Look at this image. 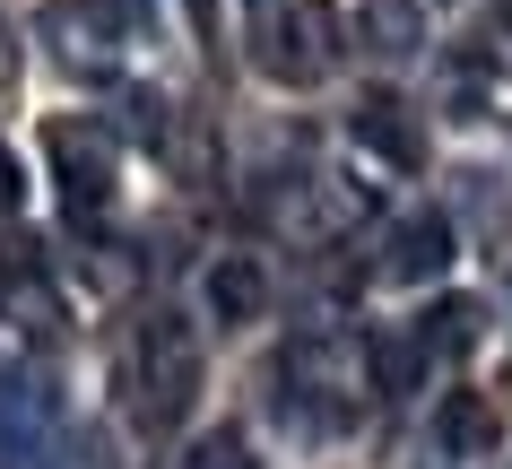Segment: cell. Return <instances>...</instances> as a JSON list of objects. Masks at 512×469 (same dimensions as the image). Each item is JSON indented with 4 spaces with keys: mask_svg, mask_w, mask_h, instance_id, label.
<instances>
[{
    "mask_svg": "<svg viewBox=\"0 0 512 469\" xmlns=\"http://www.w3.org/2000/svg\"><path fill=\"white\" fill-rule=\"evenodd\" d=\"M122 391H131V417H148V426H174L191 409V391H200V331H191L183 313H157V322L131 331Z\"/></svg>",
    "mask_w": 512,
    "mask_h": 469,
    "instance_id": "1",
    "label": "cell"
},
{
    "mask_svg": "<svg viewBox=\"0 0 512 469\" xmlns=\"http://www.w3.org/2000/svg\"><path fill=\"white\" fill-rule=\"evenodd\" d=\"M330 61H339V18H330V0H287L278 18H261V70L287 87H313L330 79Z\"/></svg>",
    "mask_w": 512,
    "mask_h": 469,
    "instance_id": "2",
    "label": "cell"
},
{
    "mask_svg": "<svg viewBox=\"0 0 512 469\" xmlns=\"http://www.w3.org/2000/svg\"><path fill=\"white\" fill-rule=\"evenodd\" d=\"M61 461V391L44 374H0V469Z\"/></svg>",
    "mask_w": 512,
    "mask_h": 469,
    "instance_id": "3",
    "label": "cell"
},
{
    "mask_svg": "<svg viewBox=\"0 0 512 469\" xmlns=\"http://www.w3.org/2000/svg\"><path fill=\"white\" fill-rule=\"evenodd\" d=\"M53 174H61V192H70V209H105L113 200V148L87 122H53Z\"/></svg>",
    "mask_w": 512,
    "mask_h": 469,
    "instance_id": "4",
    "label": "cell"
},
{
    "mask_svg": "<svg viewBox=\"0 0 512 469\" xmlns=\"http://www.w3.org/2000/svg\"><path fill=\"white\" fill-rule=\"evenodd\" d=\"M287 374H296V383H313V400H330V417H348L356 400L374 391L365 348H339V339H304L296 357H287Z\"/></svg>",
    "mask_w": 512,
    "mask_h": 469,
    "instance_id": "5",
    "label": "cell"
},
{
    "mask_svg": "<svg viewBox=\"0 0 512 469\" xmlns=\"http://www.w3.org/2000/svg\"><path fill=\"white\" fill-rule=\"evenodd\" d=\"M452 270V218H434V209H417V218L391 226V244H382V278H400V287H426V278Z\"/></svg>",
    "mask_w": 512,
    "mask_h": 469,
    "instance_id": "6",
    "label": "cell"
},
{
    "mask_svg": "<svg viewBox=\"0 0 512 469\" xmlns=\"http://www.w3.org/2000/svg\"><path fill=\"white\" fill-rule=\"evenodd\" d=\"M348 131H356V148H365V157H382V166H426V131L408 122L400 96H365Z\"/></svg>",
    "mask_w": 512,
    "mask_h": 469,
    "instance_id": "7",
    "label": "cell"
},
{
    "mask_svg": "<svg viewBox=\"0 0 512 469\" xmlns=\"http://www.w3.org/2000/svg\"><path fill=\"white\" fill-rule=\"evenodd\" d=\"M261 304H270V278H261L252 252L209 261V313H217V322H261Z\"/></svg>",
    "mask_w": 512,
    "mask_h": 469,
    "instance_id": "8",
    "label": "cell"
},
{
    "mask_svg": "<svg viewBox=\"0 0 512 469\" xmlns=\"http://www.w3.org/2000/svg\"><path fill=\"white\" fill-rule=\"evenodd\" d=\"M417 339H426V357H469L486 339V304L478 296H443L426 322H417Z\"/></svg>",
    "mask_w": 512,
    "mask_h": 469,
    "instance_id": "9",
    "label": "cell"
},
{
    "mask_svg": "<svg viewBox=\"0 0 512 469\" xmlns=\"http://www.w3.org/2000/svg\"><path fill=\"white\" fill-rule=\"evenodd\" d=\"M365 374H374L382 400L417 391V374H426V339H365Z\"/></svg>",
    "mask_w": 512,
    "mask_h": 469,
    "instance_id": "10",
    "label": "cell"
},
{
    "mask_svg": "<svg viewBox=\"0 0 512 469\" xmlns=\"http://www.w3.org/2000/svg\"><path fill=\"white\" fill-rule=\"evenodd\" d=\"M434 435H443V452H495V409L478 391H452L443 417H434Z\"/></svg>",
    "mask_w": 512,
    "mask_h": 469,
    "instance_id": "11",
    "label": "cell"
},
{
    "mask_svg": "<svg viewBox=\"0 0 512 469\" xmlns=\"http://www.w3.org/2000/svg\"><path fill=\"white\" fill-rule=\"evenodd\" d=\"M417 35H426L417 0H365V44L374 53H417Z\"/></svg>",
    "mask_w": 512,
    "mask_h": 469,
    "instance_id": "12",
    "label": "cell"
},
{
    "mask_svg": "<svg viewBox=\"0 0 512 469\" xmlns=\"http://www.w3.org/2000/svg\"><path fill=\"white\" fill-rule=\"evenodd\" d=\"M165 469H252V452H243V435H235V426H217V435H191Z\"/></svg>",
    "mask_w": 512,
    "mask_h": 469,
    "instance_id": "13",
    "label": "cell"
},
{
    "mask_svg": "<svg viewBox=\"0 0 512 469\" xmlns=\"http://www.w3.org/2000/svg\"><path fill=\"white\" fill-rule=\"evenodd\" d=\"M18 200H27V166H18L9 139H0V209H18Z\"/></svg>",
    "mask_w": 512,
    "mask_h": 469,
    "instance_id": "14",
    "label": "cell"
},
{
    "mask_svg": "<svg viewBox=\"0 0 512 469\" xmlns=\"http://www.w3.org/2000/svg\"><path fill=\"white\" fill-rule=\"evenodd\" d=\"M18 61H27V53H18V35L0 27V96H9V87H18Z\"/></svg>",
    "mask_w": 512,
    "mask_h": 469,
    "instance_id": "15",
    "label": "cell"
},
{
    "mask_svg": "<svg viewBox=\"0 0 512 469\" xmlns=\"http://www.w3.org/2000/svg\"><path fill=\"white\" fill-rule=\"evenodd\" d=\"M278 9H287V0H252V18H278Z\"/></svg>",
    "mask_w": 512,
    "mask_h": 469,
    "instance_id": "16",
    "label": "cell"
}]
</instances>
